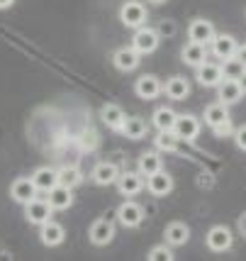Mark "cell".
<instances>
[{
	"label": "cell",
	"instance_id": "cell-1",
	"mask_svg": "<svg viewBox=\"0 0 246 261\" xmlns=\"http://www.w3.org/2000/svg\"><path fill=\"white\" fill-rule=\"evenodd\" d=\"M158 46V32L156 30H151V27H136L134 37H132V49H134L136 54H151V51H156Z\"/></svg>",
	"mask_w": 246,
	"mask_h": 261
},
{
	"label": "cell",
	"instance_id": "cell-2",
	"mask_svg": "<svg viewBox=\"0 0 246 261\" xmlns=\"http://www.w3.org/2000/svg\"><path fill=\"white\" fill-rule=\"evenodd\" d=\"M173 135L178 137L180 142H193L200 135V120L193 115H178L173 122Z\"/></svg>",
	"mask_w": 246,
	"mask_h": 261
},
{
	"label": "cell",
	"instance_id": "cell-3",
	"mask_svg": "<svg viewBox=\"0 0 246 261\" xmlns=\"http://www.w3.org/2000/svg\"><path fill=\"white\" fill-rule=\"evenodd\" d=\"M51 205L42 200V198H32L30 203H24V217L32 222V225H44L46 220H51Z\"/></svg>",
	"mask_w": 246,
	"mask_h": 261
},
{
	"label": "cell",
	"instance_id": "cell-4",
	"mask_svg": "<svg viewBox=\"0 0 246 261\" xmlns=\"http://www.w3.org/2000/svg\"><path fill=\"white\" fill-rule=\"evenodd\" d=\"M120 20H122L127 27H142L146 22V8L142 3H136V0H127L122 5V10H120Z\"/></svg>",
	"mask_w": 246,
	"mask_h": 261
},
{
	"label": "cell",
	"instance_id": "cell-5",
	"mask_svg": "<svg viewBox=\"0 0 246 261\" xmlns=\"http://www.w3.org/2000/svg\"><path fill=\"white\" fill-rule=\"evenodd\" d=\"M88 237L95 247H105V244H110L112 237H115V225H112L110 220H95V222L90 225Z\"/></svg>",
	"mask_w": 246,
	"mask_h": 261
},
{
	"label": "cell",
	"instance_id": "cell-6",
	"mask_svg": "<svg viewBox=\"0 0 246 261\" xmlns=\"http://www.w3.org/2000/svg\"><path fill=\"white\" fill-rule=\"evenodd\" d=\"M71 191H73V188L61 186V183H56L51 191H46V195H49L46 203L51 205V210H68V207L73 205V193H71Z\"/></svg>",
	"mask_w": 246,
	"mask_h": 261
},
{
	"label": "cell",
	"instance_id": "cell-7",
	"mask_svg": "<svg viewBox=\"0 0 246 261\" xmlns=\"http://www.w3.org/2000/svg\"><path fill=\"white\" fill-rule=\"evenodd\" d=\"M222 66L220 64H210V61H205L198 66V81H200V86L205 88H217L220 83H222Z\"/></svg>",
	"mask_w": 246,
	"mask_h": 261
},
{
	"label": "cell",
	"instance_id": "cell-8",
	"mask_svg": "<svg viewBox=\"0 0 246 261\" xmlns=\"http://www.w3.org/2000/svg\"><path fill=\"white\" fill-rule=\"evenodd\" d=\"M117 217H120V222H122L124 227H139V225H142V220H144V210H142V205L127 200V203L120 205Z\"/></svg>",
	"mask_w": 246,
	"mask_h": 261
},
{
	"label": "cell",
	"instance_id": "cell-9",
	"mask_svg": "<svg viewBox=\"0 0 246 261\" xmlns=\"http://www.w3.org/2000/svg\"><path fill=\"white\" fill-rule=\"evenodd\" d=\"M146 188L151 195H166L173 191V178L168 176L166 171H154L151 176H146Z\"/></svg>",
	"mask_w": 246,
	"mask_h": 261
},
{
	"label": "cell",
	"instance_id": "cell-10",
	"mask_svg": "<svg viewBox=\"0 0 246 261\" xmlns=\"http://www.w3.org/2000/svg\"><path fill=\"white\" fill-rule=\"evenodd\" d=\"M188 37H190V42H198V44H210L214 39L212 22H207V20H193L190 27H188Z\"/></svg>",
	"mask_w": 246,
	"mask_h": 261
},
{
	"label": "cell",
	"instance_id": "cell-11",
	"mask_svg": "<svg viewBox=\"0 0 246 261\" xmlns=\"http://www.w3.org/2000/svg\"><path fill=\"white\" fill-rule=\"evenodd\" d=\"M212 44V54L220 61H224V59H229V57H234V51H236V39L232 37V34H214V39L210 42Z\"/></svg>",
	"mask_w": 246,
	"mask_h": 261
},
{
	"label": "cell",
	"instance_id": "cell-12",
	"mask_svg": "<svg viewBox=\"0 0 246 261\" xmlns=\"http://www.w3.org/2000/svg\"><path fill=\"white\" fill-rule=\"evenodd\" d=\"M232 232L227 227H222V225H217V227H212L210 232H207V247L212 251H227L229 247H232Z\"/></svg>",
	"mask_w": 246,
	"mask_h": 261
},
{
	"label": "cell",
	"instance_id": "cell-13",
	"mask_svg": "<svg viewBox=\"0 0 246 261\" xmlns=\"http://www.w3.org/2000/svg\"><path fill=\"white\" fill-rule=\"evenodd\" d=\"M10 195L15 203H30L32 198H37V188H34L32 178H17V181L10 186Z\"/></svg>",
	"mask_w": 246,
	"mask_h": 261
},
{
	"label": "cell",
	"instance_id": "cell-14",
	"mask_svg": "<svg viewBox=\"0 0 246 261\" xmlns=\"http://www.w3.org/2000/svg\"><path fill=\"white\" fill-rule=\"evenodd\" d=\"M134 91L139 98H144V100H154L158 93H161V81L156 79V76H151V73H146V76H142V79L136 81Z\"/></svg>",
	"mask_w": 246,
	"mask_h": 261
},
{
	"label": "cell",
	"instance_id": "cell-15",
	"mask_svg": "<svg viewBox=\"0 0 246 261\" xmlns=\"http://www.w3.org/2000/svg\"><path fill=\"white\" fill-rule=\"evenodd\" d=\"M39 227H42V232H39L42 244H46V247H59V244L64 242V237H66V232H64V227H61L59 222L46 220L44 225H39Z\"/></svg>",
	"mask_w": 246,
	"mask_h": 261
},
{
	"label": "cell",
	"instance_id": "cell-16",
	"mask_svg": "<svg viewBox=\"0 0 246 261\" xmlns=\"http://www.w3.org/2000/svg\"><path fill=\"white\" fill-rule=\"evenodd\" d=\"M32 183H34V188H37V193H39V191H42V193H46V191H51L56 183H59V176H56L54 169L42 166V169H37L32 173Z\"/></svg>",
	"mask_w": 246,
	"mask_h": 261
},
{
	"label": "cell",
	"instance_id": "cell-17",
	"mask_svg": "<svg viewBox=\"0 0 246 261\" xmlns=\"http://www.w3.org/2000/svg\"><path fill=\"white\" fill-rule=\"evenodd\" d=\"M117 188L122 195H136L144 188V176L142 173H122V176H117Z\"/></svg>",
	"mask_w": 246,
	"mask_h": 261
},
{
	"label": "cell",
	"instance_id": "cell-18",
	"mask_svg": "<svg viewBox=\"0 0 246 261\" xmlns=\"http://www.w3.org/2000/svg\"><path fill=\"white\" fill-rule=\"evenodd\" d=\"M163 237H166V244H171V247H183L190 239V229L183 222H171L163 232Z\"/></svg>",
	"mask_w": 246,
	"mask_h": 261
},
{
	"label": "cell",
	"instance_id": "cell-19",
	"mask_svg": "<svg viewBox=\"0 0 246 261\" xmlns=\"http://www.w3.org/2000/svg\"><path fill=\"white\" fill-rule=\"evenodd\" d=\"M217 91H220V100H222L224 105H234V102H239L241 95H244L234 79H222V83L217 86Z\"/></svg>",
	"mask_w": 246,
	"mask_h": 261
},
{
	"label": "cell",
	"instance_id": "cell-20",
	"mask_svg": "<svg viewBox=\"0 0 246 261\" xmlns=\"http://www.w3.org/2000/svg\"><path fill=\"white\" fill-rule=\"evenodd\" d=\"M112 61H115V66L120 68V71H134V68L139 66V54H136L132 46H124V49H117V51H115Z\"/></svg>",
	"mask_w": 246,
	"mask_h": 261
},
{
	"label": "cell",
	"instance_id": "cell-21",
	"mask_svg": "<svg viewBox=\"0 0 246 261\" xmlns=\"http://www.w3.org/2000/svg\"><path fill=\"white\" fill-rule=\"evenodd\" d=\"M183 61L188 64V66H200L207 61V44H198V42H190V44H185L183 49Z\"/></svg>",
	"mask_w": 246,
	"mask_h": 261
},
{
	"label": "cell",
	"instance_id": "cell-22",
	"mask_svg": "<svg viewBox=\"0 0 246 261\" xmlns=\"http://www.w3.org/2000/svg\"><path fill=\"white\" fill-rule=\"evenodd\" d=\"M117 176H120V171L115 164H107V161H102L98 164L95 169H93V181L98 183V186H110V183L117 181Z\"/></svg>",
	"mask_w": 246,
	"mask_h": 261
},
{
	"label": "cell",
	"instance_id": "cell-23",
	"mask_svg": "<svg viewBox=\"0 0 246 261\" xmlns=\"http://www.w3.org/2000/svg\"><path fill=\"white\" fill-rule=\"evenodd\" d=\"M188 93H190V86L183 76H173V79L166 81V95L171 100H185Z\"/></svg>",
	"mask_w": 246,
	"mask_h": 261
},
{
	"label": "cell",
	"instance_id": "cell-24",
	"mask_svg": "<svg viewBox=\"0 0 246 261\" xmlns=\"http://www.w3.org/2000/svg\"><path fill=\"white\" fill-rule=\"evenodd\" d=\"M100 117L102 122L110 127V129H122V122H124V110L120 108V105H102L100 110Z\"/></svg>",
	"mask_w": 246,
	"mask_h": 261
},
{
	"label": "cell",
	"instance_id": "cell-25",
	"mask_svg": "<svg viewBox=\"0 0 246 261\" xmlns=\"http://www.w3.org/2000/svg\"><path fill=\"white\" fill-rule=\"evenodd\" d=\"M229 120V110H227V105L224 102H212V105H207L205 108V122L210 127H217L227 122Z\"/></svg>",
	"mask_w": 246,
	"mask_h": 261
},
{
	"label": "cell",
	"instance_id": "cell-26",
	"mask_svg": "<svg viewBox=\"0 0 246 261\" xmlns=\"http://www.w3.org/2000/svg\"><path fill=\"white\" fill-rule=\"evenodd\" d=\"M122 135L127 137V139H142V137L146 135V122L142 117H124Z\"/></svg>",
	"mask_w": 246,
	"mask_h": 261
},
{
	"label": "cell",
	"instance_id": "cell-27",
	"mask_svg": "<svg viewBox=\"0 0 246 261\" xmlns=\"http://www.w3.org/2000/svg\"><path fill=\"white\" fill-rule=\"evenodd\" d=\"M176 117H178V115L173 113L171 108H158L156 113H154V127H156L158 132H168V129H173Z\"/></svg>",
	"mask_w": 246,
	"mask_h": 261
},
{
	"label": "cell",
	"instance_id": "cell-28",
	"mask_svg": "<svg viewBox=\"0 0 246 261\" xmlns=\"http://www.w3.org/2000/svg\"><path fill=\"white\" fill-rule=\"evenodd\" d=\"M56 176H59V183H61V186H68V188H76V186L83 181V173H80L76 166H64V169L56 171Z\"/></svg>",
	"mask_w": 246,
	"mask_h": 261
},
{
	"label": "cell",
	"instance_id": "cell-29",
	"mask_svg": "<svg viewBox=\"0 0 246 261\" xmlns=\"http://www.w3.org/2000/svg\"><path fill=\"white\" fill-rule=\"evenodd\" d=\"M161 169V159H158V154H154V151H146V154H142V159H139V173L142 176H151L154 171Z\"/></svg>",
	"mask_w": 246,
	"mask_h": 261
},
{
	"label": "cell",
	"instance_id": "cell-30",
	"mask_svg": "<svg viewBox=\"0 0 246 261\" xmlns=\"http://www.w3.org/2000/svg\"><path fill=\"white\" fill-rule=\"evenodd\" d=\"M246 71V66L239 61L236 57H229V59H224V64H222V76L224 79H239L241 73Z\"/></svg>",
	"mask_w": 246,
	"mask_h": 261
},
{
	"label": "cell",
	"instance_id": "cell-31",
	"mask_svg": "<svg viewBox=\"0 0 246 261\" xmlns=\"http://www.w3.org/2000/svg\"><path fill=\"white\" fill-rule=\"evenodd\" d=\"M178 137L173 135V129H168V132H158L156 137V147L163 149V151H176L178 149Z\"/></svg>",
	"mask_w": 246,
	"mask_h": 261
},
{
	"label": "cell",
	"instance_id": "cell-32",
	"mask_svg": "<svg viewBox=\"0 0 246 261\" xmlns=\"http://www.w3.org/2000/svg\"><path fill=\"white\" fill-rule=\"evenodd\" d=\"M149 261H171L173 259V251L168 249L166 244L163 247H154V249L149 251V256H146Z\"/></svg>",
	"mask_w": 246,
	"mask_h": 261
},
{
	"label": "cell",
	"instance_id": "cell-33",
	"mask_svg": "<svg viewBox=\"0 0 246 261\" xmlns=\"http://www.w3.org/2000/svg\"><path fill=\"white\" fill-rule=\"evenodd\" d=\"M80 147L83 149H95L98 147V135H95V132H93V129H86V132H83V135H80Z\"/></svg>",
	"mask_w": 246,
	"mask_h": 261
},
{
	"label": "cell",
	"instance_id": "cell-34",
	"mask_svg": "<svg viewBox=\"0 0 246 261\" xmlns=\"http://www.w3.org/2000/svg\"><path fill=\"white\" fill-rule=\"evenodd\" d=\"M158 34H163V37H173V34H176V24L171 22V20L161 22L158 24Z\"/></svg>",
	"mask_w": 246,
	"mask_h": 261
},
{
	"label": "cell",
	"instance_id": "cell-35",
	"mask_svg": "<svg viewBox=\"0 0 246 261\" xmlns=\"http://www.w3.org/2000/svg\"><path fill=\"white\" fill-rule=\"evenodd\" d=\"M234 139H236V147L246 151V125L236 129V132H234Z\"/></svg>",
	"mask_w": 246,
	"mask_h": 261
},
{
	"label": "cell",
	"instance_id": "cell-36",
	"mask_svg": "<svg viewBox=\"0 0 246 261\" xmlns=\"http://www.w3.org/2000/svg\"><path fill=\"white\" fill-rule=\"evenodd\" d=\"M212 129H214V135H217V137H227V135H232V125H229V120H227V122H222V125L212 127Z\"/></svg>",
	"mask_w": 246,
	"mask_h": 261
},
{
	"label": "cell",
	"instance_id": "cell-37",
	"mask_svg": "<svg viewBox=\"0 0 246 261\" xmlns=\"http://www.w3.org/2000/svg\"><path fill=\"white\" fill-rule=\"evenodd\" d=\"M234 57L239 59V61H241V64H244V66H246V44H244V46H236Z\"/></svg>",
	"mask_w": 246,
	"mask_h": 261
},
{
	"label": "cell",
	"instance_id": "cell-38",
	"mask_svg": "<svg viewBox=\"0 0 246 261\" xmlns=\"http://www.w3.org/2000/svg\"><path fill=\"white\" fill-rule=\"evenodd\" d=\"M236 227H239V232H241V237H246V213L241 217H239V222H236Z\"/></svg>",
	"mask_w": 246,
	"mask_h": 261
},
{
	"label": "cell",
	"instance_id": "cell-39",
	"mask_svg": "<svg viewBox=\"0 0 246 261\" xmlns=\"http://www.w3.org/2000/svg\"><path fill=\"white\" fill-rule=\"evenodd\" d=\"M236 83H239V88H241V93H246V71L241 73V76H239V79H236Z\"/></svg>",
	"mask_w": 246,
	"mask_h": 261
},
{
	"label": "cell",
	"instance_id": "cell-40",
	"mask_svg": "<svg viewBox=\"0 0 246 261\" xmlns=\"http://www.w3.org/2000/svg\"><path fill=\"white\" fill-rule=\"evenodd\" d=\"M12 3H15V0H0V10H8V8H12Z\"/></svg>",
	"mask_w": 246,
	"mask_h": 261
},
{
	"label": "cell",
	"instance_id": "cell-41",
	"mask_svg": "<svg viewBox=\"0 0 246 261\" xmlns=\"http://www.w3.org/2000/svg\"><path fill=\"white\" fill-rule=\"evenodd\" d=\"M149 3H154V5H163L166 0H149Z\"/></svg>",
	"mask_w": 246,
	"mask_h": 261
}]
</instances>
